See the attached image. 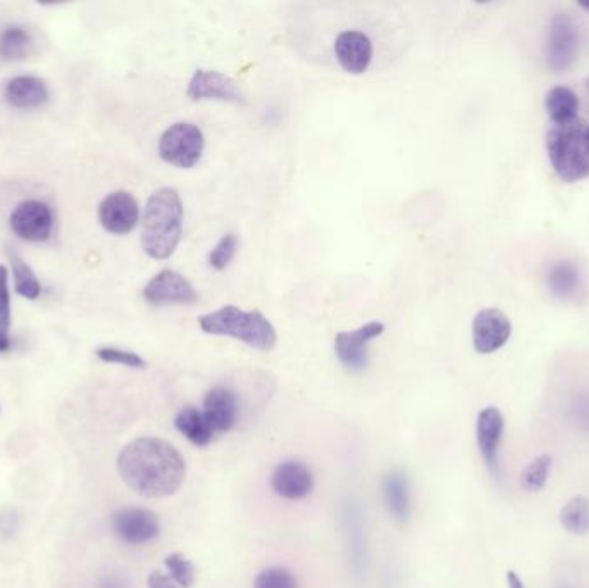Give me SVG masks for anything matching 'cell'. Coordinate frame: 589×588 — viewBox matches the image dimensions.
<instances>
[{"mask_svg": "<svg viewBox=\"0 0 589 588\" xmlns=\"http://www.w3.org/2000/svg\"><path fill=\"white\" fill-rule=\"evenodd\" d=\"M281 23L298 57L352 76L388 71L412 45V25L395 2H290Z\"/></svg>", "mask_w": 589, "mask_h": 588, "instance_id": "1", "label": "cell"}, {"mask_svg": "<svg viewBox=\"0 0 589 588\" xmlns=\"http://www.w3.org/2000/svg\"><path fill=\"white\" fill-rule=\"evenodd\" d=\"M343 523H345V530H347L352 566H354L357 575H362V571L366 570V540H364L362 513H360V507L355 502L345 504Z\"/></svg>", "mask_w": 589, "mask_h": 588, "instance_id": "20", "label": "cell"}, {"mask_svg": "<svg viewBox=\"0 0 589 588\" xmlns=\"http://www.w3.org/2000/svg\"><path fill=\"white\" fill-rule=\"evenodd\" d=\"M166 568L178 587L192 588L195 585V568L185 556L171 554L166 557Z\"/></svg>", "mask_w": 589, "mask_h": 588, "instance_id": "31", "label": "cell"}, {"mask_svg": "<svg viewBox=\"0 0 589 588\" xmlns=\"http://www.w3.org/2000/svg\"><path fill=\"white\" fill-rule=\"evenodd\" d=\"M205 421L214 433H228L238 421V399L228 387H214L204 397Z\"/></svg>", "mask_w": 589, "mask_h": 588, "instance_id": "15", "label": "cell"}, {"mask_svg": "<svg viewBox=\"0 0 589 588\" xmlns=\"http://www.w3.org/2000/svg\"><path fill=\"white\" fill-rule=\"evenodd\" d=\"M586 87H588V92H589V78H588V80H586Z\"/></svg>", "mask_w": 589, "mask_h": 588, "instance_id": "38", "label": "cell"}, {"mask_svg": "<svg viewBox=\"0 0 589 588\" xmlns=\"http://www.w3.org/2000/svg\"><path fill=\"white\" fill-rule=\"evenodd\" d=\"M186 95L192 101H221L231 104H247V95L235 78L221 71L197 69L186 88Z\"/></svg>", "mask_w": 589, "mask_h": 588, "instance_id": "8", "label": "cell"}, {"mask_svg": "<svg viewBox=\"0 0 589 588\" xmlns=\"http://www.w3.org/2000/svg\"><path fill=\"white\" fill-rule=\"evenodd\" d=\"M143 299L152 306L185 304L192 306L199 301V294L192 282L174 269H162L143 288Z\"/></svg>", "mask_w": 589, "mask_h": 588, "instance_id": "10", "label": "cell"}, {"mask_svg": "<svg viewBox=\"0 0 589 588\" xmlns=\"http://www.w3.org/2000/svg\"><path fill=\"white\" fill-rule=\"evenodd\" d=\"M11 266H13L14 290L16 294L25 297L28 301H37L42 294V285L38 282L35 271L30 268L23 257L16 252L11 254Z\"/></svg>", "mask_w": 589, "mask_h": 588, "instance_id": "25", "label": "cell"}, {"mask_svg": "<svg viewBox=\"0 0 589 588\" xmlns=\"http://www.w3.org/2000/svg\"><path fill=\"white\" fill-rule=\"evenodd\" d=\"M112 530L124 544L143 545L159 537L161 523L149 509L123 507L112 514Z\"/></svg>", "mask_w": 589, "mask_h": 588, "instance_id": "11", "label": "cell"}, {"mask_svg": "<svg viewBox=\"0 0 589 588\" xmlns=\"http://www.w3.org/2000/svg\"><path fill=\"white\" fill-rule=\"evenodd\" d=\"M149 588H178V585L173 582L171 576H166L161 571H152L147 580Z\"/></svg>", "mask_w": 589, "mask_h": 588, "instance_id": "33", "label": "cell"}, {"mask_svg": "<svg viewBox=\"0 0 589 588\" xmlns=\"http://www.w3.org/2000/svg\"><path fill=\"white\" fill-rule=\"evenodd\" d=\"M11 290H9V271L0 264V354H6L13 347L11 340Z\"/></svg>", "mask_w": 589, "mask_h": 588, "instance_id": "26", "label": "cell"}, {"mask_svg": "<svg viewBox=\"0 0 589 588\" xmlns=\"http://www.w3.org/2000/svg\"><path fill=\"white\" fill-rule=\"evenodd\" d=\"M99 588H128V583L118 575L106 576L100 583Z\"/></svg>", "mask_w": 589, "mask_h": 588, "instance_id": "34", "label": "cell"}, {"mask_svg": "<svg viewBox=\"0 0 589 588\" xmlns=\"http://www.w3.org/2000/svg\"><path fill=\"white\" fill-rule=\"evenodd\" d=\"M9 225L14 235L23 238L26 242H47L52 230H54V214L49 204L28 199L19 202L9 216Z\"/></svg>", "mask_w": 589, "mask_h": 588, "instance_id": "9", "label": "cell"}, {"mask_svg": "<svg viewBox=\"0 0 589 588\" xmlns=\"http://www.w3.org/2000/svg\"><path fill=\"white\" fill-rule=\"evenodd\" d=\"M236 251H238V237L233 232L224 233L216 247L209 252L207 263L214 271H224L235 259Z\"/></svg>", "mask_w": 589, "mask_h": 588, "instance_id": "29", "label": "cell"}, {"mask_svg": "<svg viewBox=\"0 0 589 588\" xmlns=\"http://www.w3.org/2000/svg\"><path fill=\"white\" fill-rule=\"evenodd\" d=\"M552 470V457L540 456L534 459L533 463L527 466L522 473V488L527 492H540L548 482V475Z\"/></svg>", "mask_w": 589, "mask_h": 588, "instance_id": "28", "label": "cell"}, {"mask_svg": "<svg viewBox=\"0 0 589 588\" xmlns=\"http://www.w3.org/2000/svg\"><path fill=\"white\" fill-rule=\"evenodd\" d=\"M99 221L102 228L112 235H128L140 221L137 199L126 190L112 192L100 202Z\"/></svg>", "mask_w": 589, "mask_h": 588, "instance_id": "13", "label": "cell"}, {"mask_svg": "<svg viewBox=\"0 0 589 588\" xmlns=\"http://www.w3.org/2000/svg\"><path fill=\"white\" fill-rule=\"evenodd\" d=\"M271 487L286 501H300L312 492L314 476L304 463L286 461L274 470Z\"/></svg>", "mask_w": 589, "mask_h": 588, "instance_id": "16", "label": "cell"}, {"mask_svg": "<svg viewBox=\"0 0 589 588\" xmlns=\"http://www.w3.org/2000/svg\"><path fill=\"white\" fill-rule=\"evenodd\" d=\"M503 430H505V420L500 409L496 407H486L478 414V423H476V438H478V447L484 463L493 473L498 470V451L502 444Z\"/></svg>", "mask_w": 589, "mask_h": 588, "instance_id": "17", "label": "cell"}, {"mask_svg": "<svg viewBox=\"0 0 589 588\" xmlns=\"http://www.w3.org/2000/svg\"><path fill=\"white\" fill-rule=\"evenodd\" d=\"M383 499L393 520L407 523L410 518V485L402 471L393 470L383 480Z\"/></svg>", "mask_w": 589, "mask_h": 588, "instance_id": "19", "label": "cell"}, {"mask_svg": "<svg viewBox=\"0 0 589 588\" xmlns=\"http://www.w3.org/2000/svg\"><path fill=\"white\" fill-rule=\"evenodd\" d=\"M586 126L577 119L571 125L555 126L546 137V149L555 173L567 183L589 175V154L584 147Z\"/></svg>", "mask_w": 589, "mask_h": 588, "instance_id": "5", "label": "cell"}, {"mask_svg": "<svg viewBox=\"0 0 589 588\" xmlns=\"http://www.w3.org/2000/svg\"><path fill=\"white\" fill-rule=\"evenodd\" d=\"M199 326L207 335L235 338L257 351H273L278 344L276 328L259 309L243 311L236 306L219 307L212 313L202 314Z\"/></svg>", "mask_w": 589, "mask_h": 588, "instance_id": "4", "label": "cell"}, {"mask_svg": "<svg viewBox=\"0 0 589 588\" xmlns=\"http://www.w3.org/2000/svg\"><path fill=\"white\" fill-rule=\"evenodd\" d=\"M510 320L500 309H483L472 321V344L479 354H493L509 342Z\"/></svg>", "mask_w": 589, "mask_h": 588, "instance_id": "14", "label": "cell"}, {"mask_svg": "<svg viewBox=\"0 0 589 588\" xmlns=\"http://www.w3.org/2000/svg\"><path fill=\"white\" fill-rule=\"evenodd\" d=\"M584 147L589 154V126H586V130H584Z\"/></svg>", "mask_w": 589, "mask_h": 588, "instance_id": "36", "label": "cell"}, {"mask_svg": "<svg viewBox=\"0 0 589 588\" xmlns=\"http://www.w3.org/2000/svg\"><path fill=\"white\" fill-rule=\"evenodd\" d=\"M560 523L572 535H584L589 530V501L577 495L560 511Z\"/></svg>", "mask_w": 589, "mask_h": 588, "instance_id": "27", "label": "cell"}, {"mask_svg": "<svg viewBox=\"0 0 589 588\" xmlns=\"http://www.w3.org/2000/svg\"><path fill=\"white\" fill-rule=\"evenodd\" d=\"M95 356L99 357L102 363L119 364V366L133 368V370H143L147 366L145 359L138 356L137 352L123 351V349H116V347H99L95 351Z\"/></svg>", "mask_w": 589, "mask_h": 588, "instance_id": "30", "label": "cell"}, {"mask_svg": "<svg viewBox=\"0 0 589 588\" xmlns=\"http://www.w3.org/2000/svg\"><path fill=\"white\" fill-rule=\"evenodd\" d=\"M254 588H298V583L285 568H267L255 578Z\"/></svg>", "mask_w": 589, "mask_h": 588, "instance_id": "32", "label": "cell"}, {"mask_svg": "<svg viewBox=\"0 0 589 588\" xmlns=\"http://www.w3.org/2000/svg\"><path fill=\"white\" fill-rule=\"evenodd\" d=\"M176 430L188 438L195 447H207L211 444L216 433L212 432L211 426L205 421L204 414L197 407L186 406L174 418Z\"/></svg>", "mask_w": 589, "mask_h": 588, "instance_id": "21", "label": "cell"}, {"mask_svg": "<svg viewBox=\"0 0 589 588\" xmlns=\"http://www.w3.org/2000/svg\"><path fill=\"white\" fill-rule=\"evenodd\" d=\"M545 109L555 126L571 125L577 121L579 99L571 88L555 87L546 94Z\"/></svg>", "mask_w": 589, "mask_h": 588, "instance_id": "22", "label": "cell"}, {"mask_svg": "<svg viewBox=\"0 0 589 588\" xmlns=\"http://www.w3.org/2000/svg\"><path fill=\"white\" fill-rule=\"evenodd\" d=\"M546 282L555 297L569 299L581 287V276H579V271L574 264L569 261H560L550 268Z\"/></svg>", "mask_w": 589, "mask_h": 588, "instance_id": "23", "label": "cell"}, {"mask_svg": "<svg viewBox=\"0 0 589 588\" xmlns=\"http://www.w3.org/2000/svg\"><path fill=\"white\" fill-rule=\"evenodd\" d=\"M385 323L369 321L354 332H340L335 338V354L347 370L362 371L367 366V347L385 333Z\"/></svg>", "mask_w": 589, "mask_h": 588, "instance_id": "12", "label": "cell"}, {"mask_svg": "<svg viewBox=\"0 0 589 588\" xmlns=\"http://www.w3.org/2000/svg\"><path fill=\"white\" fill-rule=\"evenodd\" d=\"M204 133L199 126L180 121L169 126L159 140V156L174 168L192 169L204 154Z\"/></svg>", "mask_w": 589, "mask_h": 588, "instance_id": "6", "label": "cell"}, {"mask_svg": "<svg viewBox=\"0 0 589 588\" xmlns=\"http://www.w3.org/2000/svg\"><path fill=\"white\" fill-rule=\"evenodd\" d=\"M507 583H509V588H524V583L515 571L507 573Z\"/></svg>", "mask_w": 589, "mask_h": 588, "instance_id": "35", "label": "cell"}, {"mask_svg": "<svg viewBox=\"0 0 589 588\" xmlns=\"http://www.w3.org/2000/svg\"><path fill=\"white\" fill-rule=\"evenodd\" d=\"M118 473L138 495L162 499L180 490L186 478V463L166 440L140 437L119 452Z\"/></svg>", "mask_w": 589, "mask_h": 588, "instance_id": "2", "label": "cell"}, {"mask_svg": "<svg viewBox=\"0 0 589 588\" xmlns=\"http://www.w3.org/2000/svg\"><path fill=\"white\" fill-rule=\"evenodd\" d=\"M30 33L21 26H7L4 32L0 33V57L4 61H21L31 51Z\"/></svg>", "mask_w": 589, "mask_h": 588, "instance_id": "24", "label": "cell"}, {"mask_svg": "<svg viewBox=\"0 0 589 588\" xmlns=\"http://www.w3.org/2000/svg\"><path fill=\"white\" fill-rule=\"evenodd\" d=\"M185 207L176 188L161 187L150 195L142 221V249L154 261L173 256L183 235Z\"/></svg>", "mask_w": 589, "mask_h": 588, "instance_id": "3", "label": "cell"}, {"mask_svg": "<svg viewBox=\"0 0 589 588\" xmlns=\"http://www.w3.org/2000/svg\"><path fill=\"white\" fill-rule=\"evenodd\" d=\"M579 51V30L571 16L557 13L550 23L548 44H546V63L548 68L560 73L571 68Z\"/></svg>", "mask_w": 589, "mask_h": 588, "instance_id": "7", "label": "cell"}, {"mask_svg": "<svg viewBox=\"0 0 589 588\" xmlns=\"http://www.w3.org/2000/svg\"><path fill=\"white\" fill-rule=\"evenodd\" d=\"M581 7H583V9H586V11H589V4H586V2H583V4H581Z\"/></svg>", "mask_w": 589, "mask_h": 588, "instance_id": "37", "label": "cell"}, {"mask_svg": "<svg viewBox=\"0 0 589 588\" xmlns=\"http://www.w3.org/2000/svg\"><path fill=\"white\" fill-rule=\"evenodd\" d=\"M4 99L16 109H38L49 101V87L38 76H14L4 87Z\"/></svg>", "mask_w": 589, "mask_h": 588, "instance_id": "18", "label": "cell"}]
</instances>
